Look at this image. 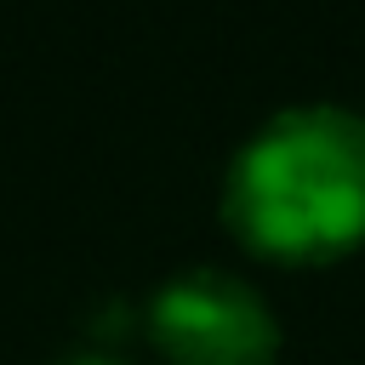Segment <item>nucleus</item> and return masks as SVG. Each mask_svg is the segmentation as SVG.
<instances>
[{
    "label": "nucleus",
    "mask_w": 365,
    "mask_h": 365,
    "mask_svg": "<svg viewBox=\"0 0 365 365\" xmlns=\"http://www.w3.org/2000/svg\"><path fill=\"white\" fill-rule=\"evenodd\" d=\"M222 222L251 257L336 262L365 245V114L348 103L274 108L222 171Z\"/></svg>",
    "instance_id": "1"
},
{
    "label": "nucleus",
    "mask_w": 365,
    "mask_h": 365,
    "mask_svg": "<svg viewBox=\"0 0 365 365\" xmlns=\"http://www.w3.org/2000/svg\"><path fill=\"white\" fill-rule=\"evenodd\" d=\"M148 336L165 365H274L279 319L268 297L228 268H182L148 297Z\"/></svg>",
    "instance_id": "2"
},
{
    "label": "nucleus",
    "mask_w": 365,
    "mask_h": 365,
    "mask_svg": "<svg viewBox=\"0 0 365 365\" xmlns=\"http://www.w3.org/2000/svg\"><path fill=\"white\" fill-rule=\"evenodd\" d=\"M68 365H125V359H108V354H80V359H68Z\"/></svg>",
    "instance_id": "3"
}]
</instances>
